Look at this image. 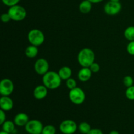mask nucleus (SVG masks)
<instances>
[{
  "instance_id": "obj_1",
  "label": "nucleus",
  "mask_w": 134,
  "mask_h": 134,
  "mask_svg": "<svg viewBox=\"0 0 134 134\" xmlns=\"http://www.w3.org/2000/svg\"><path fill=\"white\" fill-rule=\"evenodd\" d=\"M62 79L58 73L54 71H48L43 75L42 81L43 85L49 90H56L60 86Z\"/></svg>"
},
{
  "instance_id": "obj_2",
  "label": "nucleus",
  "mask_w": 134,
  "mask_h": 134,
  "mask_svg": "<svg viewBox=\"0 0 134 134\" xmlns=\"http://www.w3.org/2000/svg\"><path fill=\"white\" fill-rule=\"evenodd\" d=\"M95 53L89 48H84L79 51L77 61L82 68H89L95 62Z\"/></svg>"
},
{
  "instance_id": "obj_3",
  "label": "nucleus",
  "mask_w": 134,
  "mask_h": 134,
  "mask_svg": "<svg viewBox=\"0 0 134 134\" xmlns=\"http://www.w3.org/2000/svg\"><path fill=\"white\" fill-rule=\"evenodd\" d=\"M7 13H9L12 20L16 22L22 21L27 16V11L26 9L20 5L10 7Z\"/></svg>"
},
{
  "instance_id": "obj_4",
  "label": "nucleus",
  "mask_w": 134,
  "mask_h": 134,
  "mask_svg": "<svg viewBox=\"0 0 134 134\" xmlns=\"http://www.w3.org/2000/svg\"><path fill=\"white\" fill-rule=\"evenodd\" d=\"M27 39L31 44L39 47L43 44L45 39L44 34L39 29H32L27 34Z\"/></svg>"
},
{
  "instance_id": "obj_5",
  "label": "nucleus",
  "mask_w": 134,
  "mask_h": 134,
  "mask_svg": "<svg viewBox=\"0 0 134 134\" xmlns=\"http://www.w3.org/2000/svg\"><path fill=\"white\" fill-rule=\"evenodd\" d=\"M69 98L73 104L81 105L85 102L86 95L82 88L76 87L72 90H70L69 92Z\"/></svg>"
},
{
  "instance_id": "obj_6",
  "label": "nucleus",
  "mask_w": 134,
  "mask_h": 134,
  "mask_svg": "<svg viewBox=\"0 0 134 134\" xmlns=\"http://www.w3.org/2000/svg\"><path fill=\"white\" fill-rule=\"evenodd\" d=\"M59 129L63 134H73L78 129V126L73 120L67 119L60 123Z\"/></svg>"
},
{
  "instance_id": "obj_7",
  "label": "nucleus",
  "mask_w": 134,
  "mask_h": 134,
  "mask_svg": "<svg viewBox=\"0 0 134 134\" xmlns=\"http://www.w3.org/2000/svg\"><path fill=\"white\" fill-rule=\"evenodd\" d=\"M25 130L29 134H41L43 129V124L40 120L33 119L29 120L25 126Z\"/></svg>"
},
{
  "instance_id": "obj_8",
  "label": "nucleus",
  "mask_w": 134,
  "mask_h": 134,
  "mask_svg": "<svg viewBox=\"0 0 134 134\" xmlns=\"http://www.w3.org/2000/svg\"><path fill=\"white\" fill-rule=\"evenodd\" d=\"M14 91V84L8 78L3 79L0 82V94L1 96H9Z\"/></svg>"
},
{
  "instance_id": "obj_9",
  "label": "nucleus",
  "mask_w": 134,
  "mask_h": 134,
  "mask_svg": "<svg viewBox=\"0 0 134 134\" xmlns=\"http://www.w3.org/2000/svg\"><path fill=\"white\" fill-rule=\"evenodd\" d=\"M122 9V5L120 2L109 1L105 5L104 11L107 15L115 16L119 14Z\"/></svg>"
},
{
  "instance_id": "obj_10",
  "label": "nucleus",
  "mask_w": 134,
  "mask_h": 134,
  "mask_svg": "<svg viewBox=\"0 0 134 134\" xmlns=\"http://www.w3.org/2000/svg\"><path fill=\"white\" fill-rule=\"evenodd\" d=\"M49 64L44 58H39L34 64V70L40 75H44L48 71Z\"/></svg>"
},
{
  "instance_id": "obj_11",
  "label": "nucleus",
  "mask_w": 134,
  "mask_h": 134,
  "mask_svg": "<svg viewBox=\"0 0 134 134\" xmlns=\"http://www.w3.org/2000/svg\"><path fill=\"white\" fill-rule=\"evenodd\" d=\"M48 89L44 85H38L34 90V98L38 100L43 99L48 94Z\"/></svg>"
},
{
  "instance_id": "obj_12",
  "label": "nucleus",
  "mask_w": 134,
  "mask_h": 134,
  "mask_svg": "<svg viewBox=\"0 0 134 134\" xmlns=\"http://www.w3.org/2000/svg\"><path fill=\"white\" fill-rule=\"evenodd\" d=\"M14 103L13 101L9 96H1L0 98V107L3 111H9L13 109Z\"/></svg>"
},
{
  "instance_id": "obj_13",
  "label": "nucleus",
  "mask_w": 134,
  "mask_h": 134,
  "mask_svg": "<svg viewBox=\"0 0 134 134\" xmlns=\"http://www.w3.org/2000/svg\"><path fill=\"white\" fill-rule=\"evenodd\" d=\"M29 116L25 113H19L14 118V122L18 126H25L29 122Z\"/></svg>"
},
{
  "instance_id": "obj_14",
  "label": "nucleus",
  "mask_w": 134,
  "mask_h": 134,
  "mask_svg": "<svg viewBox=\"0 0 134 134\" xmlns=\"http://www.w3.org/2000/svg\"><path fill=\"white\" fill-rule=\"evenodd\" d=\"M92 75V72L91 71L89 68H82L79 71L78 78L82 82H86L90 79Z\"/></svg>"
},
{
  "instance_id": "obj_15",
  "label": "nucleus",
  "mask_w": 134,
  "mask_h": 134,
  "mask_svg": "<svg viewBox=\"0 0 134 134\" xmlns=\"http://www.w3.org/2000/svg\"><path fill=\"white\" fill-rule=\"evenodd\" d=\"M58 74L62 80H68V79L71 78L72 75V70L69 67L63 66L59 69Z\"/></svg>"
},
{
  "instance_id": "obj_16",
  "label": "nucleus",
  "mask_w": 134,
  "mask_h": 134,
  "mask_svg": "<svg viewBox=\"0 0 134 134\" xmlns=\"http://www.w3.org/2000/svg\"><path fill=\"white\" fill-rule=\"evenodd\" d=\"M92 3L88 0L82 1L79 6V9L80 12L83 14H87V13H90L92 10Z\"/></svg>"
},
{
  "instance_id": "obj_17",
  "label": "nucleus",
  "mask_w": 134,
  "mask_h": 134,
  "mask_svg": "<svg viewBox=\"0 0 134 134\" xmlns=\"http://www.w3.org/2000/svg\"><path fill=\"white\" fill-rule=\"evenodd\" d=\"M38 52H39V50H38L37 47L32 45V44L28 46L25 50V54L27 58H34L36 57L38 54Z\"/></svg>"
},
{
  "instance_id": "obj_18",
  "label": "nucleus",
  "mask_w": 134,
  "mask_h": 134,
  "mask_svg": "<svg viewBox=\"0 0 134 134\" xmlns=\"http://www.w3.org/2000/svg\"><path fill=\"white\" fill-rule=\"evenodd\" d=\"M1 126H2V130L8 132L9 133L13 134L14 131L16 130V124H14V121L13 122L10 121V120H6Z\"/></svg>"
},
{
  "instance_id": "obj_19",
  "label": "nucleus",
  "mask_w": 134,
  "mask_h": 134,
  "mask_svg": "<svg viewBox=\"0 0 134 134\" xmlns=\"http://www.w3.org/2000/svg\"><path fill=\"white\" fill-rule=\"evenodd\" d=\"M124 37L129 41H134V26H129L124 31Z\"/></svg>"
},
{
  "instance_id": "obj_20",
  "label": "nucleus",
  "mask_w": 134,
  "mask_h": 134,
  "mask_svg": "<svg viewBox=\"0 0 134 134\" xmlns=\"http://www.w3.org/2000/svg\"><path fill=\"white\" fill-rule=\"evenodd\" d=\"M91 126L89 124V123L86 122H81L78 126L79 131L82 134H87L91 130Z\"/></svg>"
},
{
  "instance_id": "obj_21",
  "label": "nucleus",
  "mask_w": 134,
  "mask_h": 134,
  "mask_svg": "<svg viewBox=\"0 0 134 134\" xmlns=\"http://www.w3.org/2000/svg\"><path fill=\"white\" fill-rule=\"evenodd\" d=\"M56 129L53 125L48 124L43 127L42 134H56Z\"/></svg>"
},
{
  "instance_id": "obj_22",
  "label": "nucleus",
  "mask_w": 134,
  "mask_h": 134,
  "mask_svg": "<svg viewBox=\"0 0 134 134\" xmlns=\"http://www.w3.org/2000/svg\"><path fill=\"white\" fill-rule=\"evenodd\" d=\"M126 97L128 98L129 100L134 101V86H130L127 88L125 92Z\"/></svg>"
},
{
  "instance_id": "obj_23",
  "label": "nucleus",
  "mask_w": 134,
  "mask_h": 134,
  "mask_svg": "<svg viewBox=\"0 0 134 134\" xmlns=\"http://www.w3.org/2000/svg\"><path fill=\"white\" fill-rule=\"evenodd\" d=\"M65 85H66L67 88L69 90H72V89L75 88L77 87V81L73 78H69L68 80H66L65 82Z\"/></svg>"
},
{
  "instance_id": "obj_24",
  "label": "nucleus",
  "mask_w": 134,
  "mask_h": 134,
  "mask_svg": "<svg viewBox=\"0 0 134 134\" xmlns=\"http://www.w3.org/2000/svg\"><path fill=\"white\" fill-rule=\"evenodd\" d=\"M133 79L132 78V77L130 75L125 76L123 79V84L125 86H126L127 88L130 87V86H132L133 85Z\"/></svg>"
},
{
  "instance_id": "obj_25",
  "label": "nucleus",
  "mask_w": 134,
  "mask_h": 134,
  "mask_svg": "<svg viewBox=\"0 0 134 134\" xmlns=\"http://www.w3.org/2000/svg\"><path fill=\"white\" fill-rule=\"evenodd\" d=\"M1 1L4 5L10 7L18 5L20 0H1Z\"/></svg>"
},
{
  "instance_id": "obj_26",
  "label": "nucleus",
  "mask_w": 134,
  "mask_h": 134,
  "mask_svg": "<svg viewBox=\"0 0 134 134\" xmlns=\"http://www.w3.org/2000/svg\"><path fill=\"white\" fill-rule=\"evenodd\" d=\"M89 68L90 69L91 71L92 72V73H97L100 70V66H99V64L95 62L89 67Z\"/></svg>"
},
{
  "instance_id": "obj_27",
  "label": "nucleus",
  "mask_w": 134,
  "mask_h": 134,
  "mask_svg": "<svg viewBox=\"0 0 134 134\" xmlns=\"http://www.w3.org/2000/svg\"><path fill=\"white\" fill-rule=\"evenodd\" d=\"M127 52L129 54L134 56V41H130L126 47Z\"/></svg>"
},
{
  "instance_id": "obj_28",
  "label": "nucleus",
  "mask_w": 134,
  "mask_h": 134,
  "mask_svg": "<svg viewBox=\"0 0 134 134\" xmlns=\"http://www.w3.org/2000/svg\"><path fill=\"white\" fill-rule=\"evenodd\" d=\"M1 20L4 23H7L9 21L11 20V18H10V16H9V13H3L1 16Z\"/></svg>"
},
{
  "instance_id": "obj_29",
  "label": "nucleus",
  "mask_w": 134,
  "mask_h": 134,
  "mask_svg": "<svg viewBox=\"0 0 134 134\" xmlns=\"http://www.w3.org/2000/svg\"><path fill=\"white\" fill-rule=\"evenodd\" d=\"M6 114H5V111H3L1 109L0 111V124L2 125L5 121H6Z\"/></svg>"
},
{
  "instance_id": "obj_30",
  "label": "nucleus",
  "mask_w": 134,
  "mask_h": 134,
  "mask_svg": "<svg viewBox=\"0 0 134 134\" xmlns=\"http://www.w3.org/2000/svg\"><path fill=\"white\" fill-rule=\"evenodd\" d=\"M87 134H103V132L98 128H92Z\"/></svg>"
},
{
  "instance_id": "obj_31",
  "label": "nucleus",
  "mask_w": 134,
  "mask_h": 134,
  "mask_svg": "<svg viewBox=\"0 0 134 134\" xmlns=\"http://www.w3.org/2000/svg\"><path fill=\"white\" fill-rule=\"evenodd\" d=\"M90 1L92 3H99L102 2L103 0H88Z\"/></svg>"
},
{
  "instance_id": "obj_32",
  "label": "nucleus",
  "mask_w": 134,
  "mask_h": 134,
  "mask_svg": "<svg viewBox=\"0 0 134 134\" xmlns=\"http://www.w3.org/2000/svg\"><path fill=\"white\" fill-rule=\"evenodd\" d=\"M109 134H120L119 132L116 130H112L111 132H110Z\"/></svg>"
},
{
  "instance_id": "obj_33",
  "label": "nucleus",
  "mask_w": 134,
  "mask_h": 134,
  "mask_svg": "<svg viewBox=\"0 0 134 134\" xmlns=\"http://www.w3.org/2000/svg\"><path fill=\"white\" fill-rule=\"evenodd\" d=\"M0 134H10V133L5 132V131H3V130H2L1 132H0Z\"/></svg>"
},
{
  "instance_id": "obj_34",
  "label": "nucleus",
  "mask_w": 134,
  "mask_h": 134,
  "mask_svg": "<svg viewBox=\"0 0 134 134\" xmlns=\"http://www.w3.org/2000/svg\"><path fill=\"white\" fill-rule=\"evenodd\" d=\"M111 1H115V2H119V0H110Z\"/></svg>"
},
{
  "instance_id": "obj_35",
  "label": "nucleus",
  "mask_w": 134,
  "mask_h": 134,
  "mask_svg": "<svg viewBox=\"0 0 134 134\" xmlns=\"http://www.w3.org/2000/svg\"><path fill=\"white\" fill-rule=\"evenodd\" d=\"M41 134H42V133H41Z\"/></svg>"
}]
</instances>
